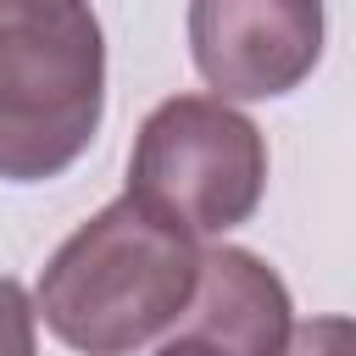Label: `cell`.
I'll list each match as a JSON object with an SVG mask.
<instances>
[{
	"mask_svg": "<svg viewBox=\"0 0 356 356\" xmlns=\"http://www.w3.org/2000/svg\"><path fill=\"white\" fill-rule=\"evenodd\" d=\"M200 289V245L134 195L83 217L39 273V317L78 356H134L189 317Z\"/></svg>",
	"mask_w": 356,
	"mask_h": 356,
	"instance_id": "obj_1",
	"label": "cell"
},
{
	"mask_svg": "<svg viewBox=\"0 0 356 356\" xmlns=\"http://www.w3.org/2000/svg\"><path fill=\"white\" fill-rule=\"evenodd\" d=\"M106 117V33L78 0H0V178H61Z\"/></svg>",
	"mask_w": 356,
	"mask_h": 356,
	"instance_id": "obj_2",
	"label": "cell"
},
{
	"mask_svg": "<svg viewBox=\"0 0 356 356\" xmlns=\"http://www.w3.org/2000/svg\"><path fill=\"white\" fill-rule=\"evenodd\" d=\"M122 195L189 239H217L256 217L267 195V139L217 95H172L139 122Z\"/></svg>",
	"mask_w": 356,
	"mask_h": 356,
	"instance_id": "obj_3",
	"label": "cell"
},
{
	"mask_svg": "<svg viewBox=\"0 0 356 356\" xmlns=\"http://www.w3.org/2000/svg\"><path fill=\"white\" fill-rule=\"evenodd\" d=\"M189 56L217 100H278L323 61L317 0H195Z\"/></svg>",
	"mask_w": 356,
	"mask_h": 356,
	"instance_id": "obj_4",
	"label": "cell"
},
{
	"mask_svg": "<svg viewBox=\"0 0 356 356\" xmlns=\"http://www.w3.org/2000/svg\"><path fill=\"white\" fill-rule=\"evenodd\" d=\"M189 339H206L217 356H284L295 334L289 284L245 245L200 250V289L184 323Z\"/></svg>",
	"mask_w": 356,
	"mask_h": 356,
	"instance_id": "obj_5",
	"label": "cell"
},
{
	"mask_svg": "<svg viewBox=\"0 0 356 356\" xmlns=\"http://www.w3.org/2000/svg\"><path fill=\"white\" fill-rule=\"evenodd\" d=\"M0 356H39V306L11 273H0Z\"/></svg>",
	"mask_w": 356,
	"mask_h": 356,
	"instance_id": "obj_6",
	"label": "cell"
},
{
	"mask_svg": "<svg viewBox=\"0 0 356 356\" xmlns=\"http://www.w3.org/2000/svg\"><path fill=\"white\" fill-rule=\"evenodd\" d=\"M284 356H356V317H312V323H295Z\"/></svg>",
	"mask_w": 356,
	"mask_h": 356,
	"instance_id": "obj_7",
	"label": "cell"
},
{
	"mask_svg": "<svg viewBox=\"0 0 356 356\" xmlns=\"http://www.w3.org/2000/svg\"><path fill=\"white\" fill-rule=\"evenodd\" d=\"M156 356H217V350H211L206 339H189V334H178V339H167Z\"/></svg>",
	"mask_w": 356,
	"mask_h": 356,
	"instance_id": "obj_8",
	"label": "cell"
}]
</instances>
